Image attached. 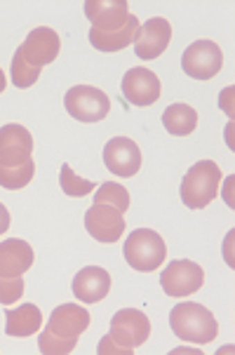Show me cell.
<instances>
[{"mask_svg":"<svg viewBox=\"0 0 235 355\" xmlns=\"http://www.w3.org/2000/svg\"><path fill=\"white\" fill-rule=\"evenodd\" d=\"M24 294V280L21 278H0V304L12 306L19 302Z\"/></svg>","mask_w":235,"mask_h":355,"instance_id":"obj_26","label":"cell"},{"mask_svg":"<svg viewBox=\"0 0 235 355\" xmlns=\"http://www.w3.org/2000/svg\"><path fill=\"white\" fill-rule=\"evenodd\" d=\"M89 327V313L78 304H62L52 311L47 329L62 339H80Z\"/></svg>","mask_w":235,"mask_h":355,"instance_id":"obj_15","label":"cell"},{"mask_svg":"<svg viewBox=\"0 0 235 355\" xmlns=\"http://www.w3.org/2000/svg\"><path fill=\"white\" fill-rule=\"evenodd\" d=\"M125 261L130 263L139 273H150V270H158L165 263L167 257V245L158 233L150 231V228H137L130 233V238L125 240L123 248Z\"/></svg>","mask_w":235,"mask_h":355,"instance_id":"obj_3","label":"cell"},{"mask_svg":"<svg viewBox=\"0 0 235 355\" xmlns=\"http://www.w3.org/2000/svg\"><path fill=\"white\" fill-rule=\"evenodd\" d=\"M96 353L99 355H111V353L113 355H134V348L120 346L111 334H106L104 339L99 341V346H96Z\"/></svg>","mask_w":235,"mask_h":355,"instance_id":"obj_27","label":"cell"},{"mask_svg":"<svg viewBox=\"0 0 235 355\" xmlns=\"http://www.w3.org/2000/svg\"><path fill=\"white\" fill-rule=\"evenodd\" d=\"M59 50H62V40H59L57 31L50 26L33 28L19 47L21 57L31 66H38V69L52 64L59 57Z\"/></svg>","mask_w":235,"mask_h":355,"instance_id":"obj_11","label":"cell"},{"mask_svg":"<svg viewBox=\"0 0 235 355\" xmlns=\"http://www.w3.org/2000/svg\"><path fill=\"white\" fill-rule=\"evenodd\" d=\"M139 19H137V15H130L128 24H125L123 28H118V31H94V28H89V43L92 47H96L99 52H118V50H125V47H130L134 43V35L139 31Z\"/></svg>","mask_w":235,"mask_h":355,"instance_id":"obj_18","label":"cell"},{"mask_svg":"<svg viewBox=\"0 0 235 355\" xmlns=\"http://www.w3.org/2000/svg\"><path fill=\"white\" fill-rule=\"evenodd\" d=\"M160 78L150 69L137 66L123 76V97L134 106H153L160 99Z\"/></svg>","mask_w":235,"mask_h":355,"instance_id":"obj_12","label":"cell"},{"mask_svg":"<svg viewBox=\"0 0 235 355\" xmlns=\"http://www.w3.org/2000/svg\"><path fill=\"white\" fill-rule=\"evenodd\" d=\"M33 153V137L24 125H5L0 128V165L15 167L31 160Z\"/></svg>","mask_w":235,"mask_h":355,"instance_id":"obj_13","label":"cell"},{"mask_svg":"<svg viewBox=\"0 0 235 355\" xmlns=\"http://www.w3.org/2000/svg\"><path fill=\"white\" fill-rule=\"evenodd\" d=\"M64 106L78 123H101L111 111V99L99 87L76 85L64 94Z\"/></svg>","mask_w":235,"mask_h":355,"instance_id":"obj_4","label":"cell"},{"mask_svg":"<svg viewBox=\"0 0 235 355\" xmlns=\"http://www.w3.org/2000/svg\"><path fill=\"white\" fill-rule=\"evenodd\" d=\"M33 266V248L26 240L10 238L0 243V278H21Z\"/></svg>","mask_w":235,"mask_h":355,"instance_id":"obj_17","label":"cell"},{"mask_svg":"<svg viewBox=\"0 0 235 355\" xmlns=\"http://www.w3.org/2000/svg\"><path fill=\"white\" fill-rule=\"evenodd\" d=\"M221 184V170L214 160H200L186 172L182 182V202L189 209H202L214 200L219 193Z\"/></svg>","mask_w":235,"mask_h":355,"instance_id":"obj_2","label":"cell"},{"mask_svg":"<svg viewBox=\"0 0 235 355\" xmlns=\"http://www.w3.org/2000/svg\"><path fill=\"white\" fill-rule=\"evenodd\" d=\"M111 336L120 346L139 348L148 341L150 336V320L143 311L137 309H123L113 315L111 320Z\"/></svg>","mask_w":235,"mask_h":355,"instance_id":"obj_7","label":"cell"},{"mask_svg":"<svg viewBox=\"0 0 235 355\" xmlns=\"http://www.w3.org/2000/svg\"><path fill=\"white\" fill-rule=\"evenodd\" d=\"M94 202L111 205V207H116L120 214H125L130 209V191L125 189V186L116 184V182H106L96 189Z\"/></svg>","mask_w":235,"mask_h":355,"instance_id":"obj_22","label":"cell"},{"mask_svg":"<svg viewBox=\"0 0 235 355\" xmlns=\"http://www.w3.org/2000/svg\"><path fill=\"white\" fill-rule=\"evenodd\" d=\"M35 174V162L33 158L21 162V165H15V167H3L0 165V186L8 191H19L24 186L31 184Z\"/></svg>","mask_w":235,"mask_h":355,"instance_id":"obj_21","label":"cell"},{"mask_svg":"<svg viewBox=\"0 0 235 355\" xmlns=\"http://www.w3.org/2000/svg\"><path fill=\"white\" fill-rule=\"evenodd\" d=\"M172 40V24L165 17H153L146 24H141L134 35V54L139 59H158L167 50Z\"/></svg>","mask_w":235,"mask_h":355,"instance_id":"obj_9","label":"cell"},{"mask_svg":"<svg viewBox=\"0 0 235 355\" xmlns=\"http://www.w3.org/2000/svg\"><path fill=\"white\" fill-rule=\"evenodd\" d=\"M104 165L120 179L134 177L141 170V151L130 137H113L104 146Z\"/></svg>","mask_w":235,"mask_h":355,"instance_id":"obj_8","label":"cell"},{"mask_svg":"<svg viewBox=\"0 0 235 355\" xmlns=\"http://www.w3.org/2000/svg\"><path fill=\"white\" fill-rule=\"evenodd\" d=\"M170 327L182 341H191V344L198 346L209 344L219 334V324H216L212 311L191 302L174 306L170 313Z\"/></svg>","mask_w":235,"mask_h":355,"instance_id":"obj_1","label":"cell"},{"mask_svg":"<svg viewBox=\"0 0 235 355\" xmlns=\"http://www.w3.org/2000/svg\"><path fill=\"white\" fill-rule=\"evenodd\" d=\"M130 5L125 0H87L85 17L94 31H118L130 19Z\"/></svg>","mask_w":235,"mask_h":355,"instance_id":"obj_14","label":"cell"},{"mask_svg":"<svg viewBox=\"0 0 235 355\" xmlns=\"http://www.w3.org/2000/svg\"><path fill=\"white\" fill-rule=\"evenodd\" d=\"M3 92H5V73L0 71V94H3Z\"/></svg>","mask_w":235,"mask_h":355,"instance_id":"obj_30","label":"cell"},{"mask_svg":"<svg viewBox=\"0 0 235 355\" xmlns=\"http://www.w3.org/2000/svg\"><path fill=\"white\" fill-rule=\"evenodd\" d=\"M85 228L96 243H116L125 233V216L111 205L94 202L85 212Z\"/></svg>","mask_w":235,"mask_h":355,"instance_id":"obj_10","label":"cell"},{"mask_svg":"<svg viewBox=\"0 0 235 355\" xmlns=\"http://www.w3.org/2000/svg\"><path fill=\"white\" fill-rule=\"evenodd\" d=\"M8 228H10V212H8V207L0 202V236L8 233Z\"/></svg>","mask_w":235,"mask_h":355,"instance_id":"obj_28","label":"cell"},{"mask_svg":"<svg viewBox=\"0 0 235 355\" xmlns=\"http://www.w3.org/2000/svg\"><path fill=\"white\" fill-rule=\"evenodd\" d=\"M78 346V339H62V336L52 334L50 329H43L38 336V348L43 355H69Z\"/></svg>","mask_w":235,"mask_h":355,"instance_id":"obj_25","label":"cell"},{"mask_svg":"<svg viewBox=\"0 0 235 355\" xmlns=\"http://www.w3.org/2000/svg\"><path fill=\"white\" fill-rule=\"evenodd\" d=\"M162 125L174 137H189L198 128V111L189 104H172L162 113Z\"/></svg>","mask_w":235,"mask_h":355,"instance_id":"obj_20","label":"cell"},{"mask_svg":"<svg viewBox=\"0 0 235 355\" xmlns=\"http://www.w3.org/2000/svg\"><path fill=\"white\" fill-rule=\"evenodd\" d=\"M204 282V270L191 259H174L160 273V287L170 297H189L200 292Z\"/></svg>","mask_w":235,"mask_h":355,"instance_id":"obj_6","label":"cell"},{"mask_svg":"<svg viewBox=\"0 0 235 355\" xmlns=\"http://www.w3.org/2000/svg\"><path fill=\"white\" fill-rule=\"evenodd\" d=\"M40 71L43 69L28 64L26 59L21 57L19 50L15 52V57H12V83H15V87H19V89L31 87L33 83L40 78Z\"/></svg>","mask_w":235,"mask_h":355,"instance_id":"obj_24","label":"cell"},{"mask_svg":"<svg viewBox=\"0 0 235 355\" xmlns=\"http://www.w3.org/2000/svg\"><path fill=\"white\" fill-rule=\"evenodd\" d=\"M224 66V54L221 47L212 40H195L182 54V69L186 76L195 80H209L221 71Z\"/></svg>","mask_w":235,"mask_h":355,"instance_id":"obj_5","label":"cell"},{"mask_svg":"<svg viewBox=\"0 0 235 355\" xmlns=\"http://www.w3.org/2000/svg\"><path fill=\"white\" fill-rule=\"evenodd\" d=\"M231 97H233V87H228V89H224V92H221V108H224V111H228V116L233 118V106H231Z\"/></svg>","mask_w":235,"mask_h":355,"instance_id":"obj_29","label":"cell"},{"mask_svg":"<svg viewBox=\"0 0 235 355\" xmlns=\"http://www.w3.org/2000/svg\"><path fill=\"white\" fill-rule=\"evenodd\" d=\"M73 294L82 304H96L111 292V275L101 266H85L73 278Z\"/></svg>","mask_w":235,"mask_h":355,"instance_id":"obj_16","label":"cell"},{"mask_svg":"<svg viewBox=\"0 0 235 355\" xmlns=\"http://www.w3.org/2000/svg\"><path fill=\"white\" fill-rule=\"evenodd\" d=\"M43 324V313L33 304H21L19 309L5 311V334L8 336H33Z\"/></svg>","mask_w":235,"mask_h":355,"instance_id":"obj_19","label":"cell"},{"mask_svg":"<svg viewBox=\"0 0 235 355\" xmlns=\"http://www.w3.org/2000/svg\"><path fill=\"white\" fill-rule=\"evenodd\" d=\"M59 186H62L64 193L71 196V198H82V196H87V193H92V191H94V182L78 177V174L71 170L69 162H64V165H62V174H59Z\"/></svg>","mask_w":235,"mask_h":355,"instance_id":"obj_23","label":"cell"}]
</instances>
